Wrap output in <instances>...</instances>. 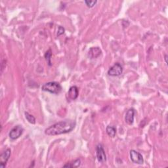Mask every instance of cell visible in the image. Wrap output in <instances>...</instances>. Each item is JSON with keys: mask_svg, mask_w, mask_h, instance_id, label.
I'll list each match as a JSON object with an SVG mask.
<instances>
[{"mask_svg": "<svg viewBox=\"0 0 168 168\" xmlns=\"http://www.w3.org/2000/svg\"><path fill=\"white\" fill-rule=\"evenodd\" d=\"M106 131L107 134L110 136V137L113 138L115 137L116 133V129L115 128H114V127L110 126V125H108L106 127Z\"/></svg>", "mask_w": 168, "mask_h": 168, "instance_id": "obj_11", "label": "cell"}, {"mask_svg": "<svg viewBox=\"0 0 168 168\" xmlns=\"http://www.w3.org/2000/svg\"><path fill=\"white\" fill-rule=\"evenodd\" d=\"M96 151H97V158L98 161L101 163H104L106 160V156L105 151H104L102 144H99L97 145Z\"/></svg>", "mask_w": 168, "mask_h": 168, "instance_id": "obj_7", "label": "cell"}, {"mask_svg": "<svg viewBox=\"0 0 168 168\" xmlns=\"http://www.w3.org/2000/svg\"><path fill=\"white\" fill-rule=\"evenodd\" d=\"M23 131L24 129L21 126L17 125L11 130L9 135V137L11 139L15 140L21 137L22 133H23Z\"/></svg>", "mask_w": 168, "mask_h": 168, "instance_id": "obj_4", "label": "cell"}, {"mask_svg": "<svg viewBox=\"0 0 168 168\" xmlns=\"http://www.w3.org/2000/svg\"><path fill=\"white\" fill-rule=\"evenodd\" d=\"M51 56H52V53H51V49H49L48 51L46 52V53H45V59L47 60L48 64L49 66L51 65Z\"/></svg>", "mask_w": 168, "mask_h": 168, "instance_id": "obj_14", "label": "cell"}, {"mask_svg": "<svg viewBox=\"0 0 168 168\" xmlns=\"http://www.w3.org/2000/svg\"><path fill=\"white\" fill-rule=\"evenodd\" d=\"M76 126V122L73 120H66L54 124L45 130V133L49 136H54L65 134L70 132Z\"/></svg>", "mask_w": 168, "mask_h": 168, "instance_id": "obj_1", "label": "cell"}, {"mask_svg": "<svg viewBox=\"0 0 168 168\" xmlns=\"http://www.w3.org/2000/svg\"><path fill=\"white\" fill-rule=\"evenodd\" d=\"M134 116H135V110L133 108H130L126 112L125 120V122L129 125L133 124L134 121Z\"/></svg>", "mask_w": 168, "mask_h": 168, "instance_id": "obj_8", "label": "cell"}, {"mask_svg": "<svg viewBox=\"0 0 168 168\" xmlns=\"http://www.w3.org/2000/svg\"><path fill=\"white\" fill-rule=\"evenodd\" d=\"M123 72V67L120 63H116L108 71V74L110 76H118Z\"/></svg>", "mask_w": 168, "mask_h": 168, "instance_id": "obj_3", "label": "cell"}, {"mask_svg": "<svg viewBox=\"0 0 168 168\" xmlns=\"http://www.w3.org/2000/svg\"><path fill=\"white\" fill-rule=\"evenodd\" d=\"M81 165V160L80 159H78V160H75L74 162H72V163H68L66 164L64 166V167H78L80 166Z\"/></svg>", "mask_w": 168, "mask_h": 168, "instance_id": "obj_12", "label": "cell"}, {"mask_svg": "<svg viewBox=\"0 0 168 168\" xmlns=\"http://www.w3.org/2000/svg\"><path fill=\"white\" fill-rule=\"evenodd\" d=\"M11 150L8 148L2 153L1 156H0V160H0V167L4 168L6 166L7 162L11 156Z\"/></svg>", "mask_w": 168, "mask_h": 168, "instance_id": "obj_6", "label": "cell"}, {"mask_svg": "<svg viewBox=\"0 0 168 168\" xmlns=\"http://www.w3.org/2000/svg\"><path fill=\"white\" fill-rule=\"evenodd\" d=\"M101 54V50L98 47H92L89 51V57L91 58H95L99 57Z\"/></svg>", "mask_w": 168, "mask_h": 168, "instance_id": "obj_9", "label": "cell"}, {"mask_svg": "<svg viewBox=\"0 0 168 168\" xmlns=\"http://www.w3.org/2000/svg\"><path fill=\"white\" fill-rule=\"evenodd\" d=\"M130 158L131 161L137 164H143L144 162L143 156L134 150H131L130 151Z\"/></svg>", "mask_w": 168, "mask_h": 168, "instance_id": "obj_5", "label": "cell"}, {"mask_svg": "<svg viewBox=\"0 0 168 168\" xmlns=\"http://www.w3.org/2000/svg\"><path fill=\"white\" fill-rule=\"evenodd\" d=\"M24 114H25L26 118L29 123L32 124H34L35 123V118L32 115L30 114L28 112H26L24 113Z\"/></svg>", "mask_w": 168, "mask_h": 168, "instance_id": "obj_13", "label": "cell"}, {"mask_svg": "<svg viewBox=\"0 0 168 168\" xmlns=\"http://www.w3.org/2000/svg\"><path fill=\"white\" fill-rule=\"evenodd\" d=\"M97 3V1H85V3L86 4V6L90 8L93 7Z\"/></svg>", "mask_w": 168, "mask_h": 168, "instance_id": "obj_15", "label": "cell"}, {"mask_svg": "<svg viewBox=\"0 0 168 168\" xmlns=\"http://www.w3.org/2000/svg\"><path fill=\"white\" fill-rule=\"evenodd\" d=\"M64 33H65V28H63V27H62V26L58 27V30L57 35L59 36V35L63 34Z\"/></svg>", "mask_w": 168, "mask_h": 168, "instance_id": "obj_16", "label": "cell"}, {"mask_svg": "<svg viewBox=\"0 0 168 168\" xmlns=\"http://www.w3.org/2000/svg\"><path fill=\"white\" fill-rule=\"evenodd\" d=\"M42 89L44 91H47L52 94H58L61 92L62 87L60 84L56 81H50L42 85Z\"/></svg>", "mask_w": 168, "mask_h": 168, "instance_id": "obj_2", "label": "cell"}, {"mask_svg": "<svg viewBox=\"0 0 168 168\" xmlns=\"http://www.w3.org/2000/svg\"><path fill=\"white\" fill-rule=\"evenodd\" d=\"M79 95V91L78 88L76 86H72L71 87L69 91V97L72 99L75 100L78 97Z\"/></svg>", "mask_w": 168, "mask_h": 168, "instance_id": "obj_10", "label": "cell"}, {"mask_svg": "<svg viewBox=\"0 0 168 168\" xmlns=\"http://www.w3.org/2000/svg\"><path fill=\"white\" fill-rule=\"evenodd\" d=\"M167 56L166 55V56H165V60H166V63L167 62Z\"/></svg>", "mask_w": 168, "mask_h": 168, "instance_id": "obj_17", "label": "cell"}]
</instances>
